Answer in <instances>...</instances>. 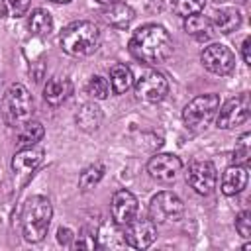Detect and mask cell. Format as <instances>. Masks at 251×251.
I'll return each instance as SVG.
<instances>
[{
    "mask_svg": "<svg viewBox=\"0 0 251 251\" xmlns=\"http://www.w3.org/2000/svg\"><path fill=\"white\" fill-rule=\"evenodd\" d=\"M173 39L159 24H147L133 31L129 39V53L145 65H161L173 55Z\"/></svg>",
    "mask_w": 251,
    "mask_h": 251,
    "instance_id": "cell-1",
    "label": "cell"
},
{
    "mask_svg": "<svg viewBox=\"0 0 251 251\" xmlns=\"http://www.w3.org/2000/svg\"><path fill=\"white\" fill-rule=\"evenodd\" d=\"M59 45L71 57H88L100 45V29L88 20L73 22L61 31Z\"/></svg>",
    "mask_w": 251,
    "mask_h": 251,
    "instance_id": "cell-2",
    "label": "cell"
},
{
    "mask_svg": "<svg viewBox=\"0 0 251 251\" xmlns=\"http://www.w3.org/2000/svg\"><path fill=\"white\" fill-rule=\"evenodd\" d=\"M51 218H53V206L47 196L35 194L27 198V202L24 204V212H22L24 239L29 243H39L47 235Z\"/></svg>",
    "mask_w": 251,
    "mask_h": 251,
    "instance_id": "cell-3",
    "label": "cell"
},
{
    "mask_svg": "<svg viewBox=\"0 0 251 251\" xmlns=\"http://www.w3.org/2000/svg\"><path fill=\"white\" fill-rule=\"evenodd\" d=\"M0 110H2L4 124L8 127H12V129H18L25 122L31 120V114H33V98H31L29 90L24 84L14 82L4 92Z\"/></svg>",
    "mask_w": 251,
    "mask_h": 251,
    "instance_id": "cell-4",
    "label": "cell"
},
{
    "mask_svg": "<svg viewBox=\"0 0 251 251\" xmlns=\"http://www.w3.org/2000/svg\"><path fill=\"white\" fill-rule=\"evenodd\" d=\"M220 108V96L210 92V94H200L196 98H192L184 110H182V122L188 129L192 131H202L210 126V122L214 120L216 112Z\"/></svg>",
    "mask_w": 251,
    "mask_h": 251,
    "instance_id": "cell-5",
    "label": "cell"
},
{
    "mask_svg": "<svg viewBox=\"0 0 251 251\" xmlns=\"http://www.w3.org/2000/svg\"><path fill=\"white\" fill-rule=\"evenodd\" d=\"M182 216H184V204L175 192L161 190L149 202V218L157 226L178 222Z\"/></svg>",
    "mask_w": 251,
    "mask_h": 251,
    "instance_id": "cell-6",
    "label": "cell"
},
{
    "mask_svg": "<svg viewBox=\"0 0 251 251\" xmlns=\"http://www.w3.org/2000/svg\"><path fill=\"white\" fill-rule=\"evenodd\" d=\"M216 126L220 129H233L241 124H245L251 116V98L249 92H241L233 98H229L222 108L216 112Z\"/></svg>",
    "mask_w": 251,
    "mask_h": 251,
    "instance_id": "cell-7",
    "label": "cell"
},
{
    "mask_svg": "<svg viewBox=\"0 0 251 251\" xmlns=\"http://www.w3.org/2000/svg\"><path fill=\"white\" fill-rule=\"evenodd\" d=\"M186 182L194 188L196 194H202V196L212 194V190L216 188V182H218V171H216L214 163L206 161V159H194L188 165Z\"/></svg>",
    "mask_w": 251,
    "mask_h": 251,
    "instance_id": "cell-8",
    "label": "cell"
},
{
    "mask_svg": "<svg viewBox=\"0 0 251 251\" xmlns=\"http://www.w3.org/2000/svg\"><path fill=\"white\" fill-rule=\"evenodd\" d=\"M200 61L206 71H210L212 75H218V76L229 75L235 67V55L231 53L229 47H226L222 43H212V45L204 47L200 53Z\"/></svg>",
    "mask_w": 251,
    "mask_h": 251,
    "instance_id": "cell-9",
    "label": "cell"
},
{
    "mask_svg": "<svg viewBox=\"0 0 251 251\" xmlns=\"http://www.w3.org/2000/svg\"><path fill=\"white\" fill-rule=\"evenodd\" d=\"M122 237L126 245L133 249H147L155 239H157V224L149 218H133L129 224L122 227Z\"/></svg>",
    "mask_w": 251,
    "mask_h": 251,
    "instance_id": "cell-10",
    "label": "cell"
},
{
    "mask_svg": "<svg viewBox=\"0 0 251 251\" xmlns=\"http://www.w3.org/2000/svg\"><path fill=\"white\" fill-rule=\"evenodd\" d=\"M135 94L139 100L155 104L169 94V80L159 71H147L135 80Z\"/></svg>",
    "mask_w": 251,
    "mask_h": 251,
    "instance_id": "cell-11",
    "label": "cell"
},
{
    "mask_svg": "<svg viewBox=\"0 0 251 251\" xmlns=\"http://www.w3.org/2000/svg\"><path fill=\"white\" fill-rule=\"evenodd\" d=\"M137 210H139V204H137V198L133 192H129L126 188H120L114 192L110 212H112V220L116 226L124 227L126 224H129L133 218H137Z\"/></svg>",
    "mask_w": 251,
    "mask_h": 251,
    "instance_id": "cell-12",
    "label": "cell"
},
{
    "mask_svg": "<svg viewBox=\"0 0 251 251\" xmlns=\"http://www.w3.org/2000/svg\"><path fill=\"white\" fill-rule=\"evenodd\" d=\"M182 169L180 157L173 153H157L147 161V173L151 178L161 180V182H171L176 178V175Z\"/></svg>",
    "mask_w": 251,
    "mask_h": 251,
    "instance_id": "cell-13",
    "label": "cell"
},
{
    "mask_svg": "<svg viewBox=\"0 0 251 251\" xmlns=\"http://www.w3.org/2000/svg\"><path fill=\"white\" fill-rule=\"evenodd\" d=\"M43 161V149L37 145L31 147H20V151L12 157V171L20 176H29L39 163Z\"/></svg>",
    "mask_w": 251,
    "mask_h": 251,
    "instance_id": "cell-14",
    "label": "cell"
},
{
    "mask_svg": "<svg viewBox=\"0 0 251 251\" xmlns=\"http://www.w3.org/2000/svg\"><path fill=\"white\" fill-rule=\"evenodd\" d=\"M247 180H249V173H247L245 165H229L222 173L220 190L226 196H235L247 186Z\"/></svg>",
    "mask_w": 251,
    "mask_h": 251,
    "instance_id": "cell-15",
    "label": "cell"
},
{
    "mask_svg": "<svg viewBox=\"0 0 251 251\" xmlns=\"http://www.w3.org/2000/svg\"><path fill=\"white\" fill-rule=\"evenodd\" d=\"M102 20L118 29H126L129 27V24L135 20V10L124 2H116V4H108L102 10Z\"/></svg>",
    "mask_w": 251,
    "mask_h": 251,
    "instance_id": "cell-16",
    "label": "cell"
},
{
    "mask_svg": "<svg viewBox=\"0 0 251 251\" xmlns=\"http://www.w3.org/2000/svg\"><path fill=\"white\" fill-rule=\"evenodd\" d=\"M73 94V84L69 78H61V76H53L45 82L43 86V98L47 104L51 106H59L63 104L69 96Z\"/></svg>",
    "mask_w": 251,
    "mask_h": 251,
    "instance_id": "cell-17",
    "label": "cell"
},
{
    "mask_svg": "<svg viewBox=\"0 0 251 251\" xmlns=\"http://www.w3.org/2000/svg\"><path fill=\"white\" fill-rule=\"evenodd\" d=\"M75 120H76V126H78L82 131L92 133V131H96V129L100 127V124H102V120H104V114H102L100 106H96L94 102H86V104H82L80 110L76 112Z\"/></svg>",
    "mask_w": 251,
    "mask_h": 251,
    "instance_id": "cell-18",
    "label": "cell"
},
{
    "mask_svg": "<svg viewBox=\"0 0 251 251\" xmlns=\"http://www.w3.org/2000/svg\"><path fill=\"white\" fill-rule=\"evenodd\" d=\"M241 20L243 18H241V12L239 10H235V8H224V10L216 12L210 22H212L214 31L231 33V31H235L241 25Z\"/></svg>",
    "mask_w": 251,
    "mask_h": 251,
    "instance_id": "cell-19",
    "label": "cell"
},
{
    "mask_svg": "<svg viewBox=\"0 0 251 251\" xmlns=\"http://www.w3.org/2000/svg\"><path fill=\"white\" fill-rule=\"evenodd\" d=\"M131 84H133V75L127 65L118 63L110 69V88L114 94H124Z\"/></svg>",
    "mask_w": 251,
    "mask_h": 251,
    "instance_id": "cell-20",
    "label": "cell"
},
{
    "mask_svg": "<svg viewBox=\"0 0 251 251\" xmlns=\"http://www.w3.org/2000/svg\"><path fill=\"white\" fill-rule=\"evenodd\" d=\"M184 31L190 33L196 39H208L214 33V27H212L210 18L200 16V14H194V16L184 18Z\"/></svg>",
    "mask_w": 251,
    "mask_h": 251,
    "instance_id": "cell-21",
    "label": "cell"
},
{
    "mask_svg": "<svg viewBox=\"0 0 251 251\" xmlns=\"http://www.w3.org/2000/svg\"><path fill=\"white\" fill-rule=\"evenodd\" d=\"M45 135V129L39 122L35 120H29L25 122L22 127H18V145L20 147H31V145H37Z\"/></svg>",
    "mask_w": 251,
    "mask_h": 251,
    "instance_id": "cell-22",
    "label": "cell"
},
{
    "mask_svg": "<svg viewBox=\"0 0 251 251\" xmlns=\"http://www.w3.org/2000/svg\"><path fill=\"white\" fill-rule=\"evenodd\" d=\"M27 25H29V31H31L33 35L45 37V35H49V33L53 31V16H51L47 10L37 8V10L31 12Z\"/></svg>",
    "mask_w": 251,
    "mask_h": 251,
    "instance_id": "cell-23",
    "label": "cell"
},
{
    "mask_svg": "<svg viewBox=\"0 0 251 251\" xmlns=\"http://www.w3.org/2000/svg\"><path fill=\"white\" fill-rule=\"evenodd\" d=\"M104 173H106V167L102 165V163H94V165H88L82 173H80V176H78V188L80 190H90V188H94L100 180H102V176H104Z\"/></svg>",
    "mask_w": 251,
    "mask_h": 251,
    "instance_id": "cell-24",
    "label": "cell"
},
{
    "mask_svg": "<svg viewBox=\"0 0 251 251\" xmlns=\"http://www.w3.org/2000/svg\"><path fill=\"white\" fill-rule=\"evenodd\" d=\"M251 159V133H243L233 149V165H249Z\"/></svg>",
    "mask_w": 251,
    "mask_h": 251,
    "instance_id": "cell-25",
    "label": "cell"
},
{
    "mask_svg": "<svg viewBox=\"0 0 251 251\" xmlns=\"http://www.w3.org/2000/svg\"><path fill=\"white\" fill-rule=\"evenodd\" d=\"M206 6V0H173V10L176 16L188 18L194 14H200Z\"/></svg>",
    "mask_w": 251,
    "mask_h": 251,
    "instance_id": "cell-26",
    "label": "cell"
},
{
    "mask_svg": "<svg viewBox=\"0 0 251 251\" xmlns=\"http://www.w3.org/2000/svg\"><path fill=\"white\" fill-rule=\"evenodd\" d=\"M86 92H88V96H92L94 100H106L108 94H110V82H108L104 76L96 75V76H92V78L88 80Z\"/></svg>",
    "mask_w": 251,
    "mask_h": 251,
    "instance_id": "cell-27",
    "label": "cell"
},
{
    "mask_svg": "<svg viewBox=\"0 0 251 251\" xmlns=\"http://www.w3.org/2000/svg\"><path fill=\"white\" fill-rule=\"evenodd\" d=\"M73 247H76V249H96L98 247V243H96V231L84 227L80 231V235H75Z\"/></svg>",
    "mask_w": 251,
    "mask_h": 251,
    "instance_id": "cell-28",
    "label": "cell"
},
{
    "mask_svg": "<svg viewBox=\"0 0 251 251\" xmlns=\"http://www.w3.org/2000/svg\"><path fill=\"white\" fill-rule=\"evenodd\" d=\"M235 229H237V233L243 239H249L251 237V212L249 210H243V212L237 214V218H235Z\"/></svg>",
    "mask_w": 251,
    "mask_h": 251,
    "instance_id": "cell-29",
    "label": "cell"
},
{
    "mask_svg": "<svg viewBox=\"0 0 251 251\" xmlns=\"http://www.w3.org/2000/svg\"><path fill=\"white\" fill-rule=\"evenodd\" d=\"M29 4H31V0H8V8L12 10V16L14 18L25 16L27 10H29Z\"/></svg>",
    "mask_w": 251,
    "mask_h": 251,
    "instance_id": "cell-30",
    "label": "cell"
},
{
    "mask_svg": "<svg viewBox=\"0 0 251 251\" xmlns=\"http://www.w3.org/2000/svg\"><path fill=\"white\" fill-rule=\"evenodd\" d=\"M57 241H59L63 247H73V241H75L73 229H69V227H59V229H57Z\"/></svg>",
    "mask_w": 251,
    "mask_h": 251,
    "instance_id": "cell-31",
    "label": "cell"
},
{
    "mask_svg": "<svg viewBox=\"0 0 251 251\" xmlns=\"http://www.w3.org/2000/svg\"><path fill=\"white\" fill-rule=\"evenodd\" d=\"M249 49H251V39H249V37H245V39H243V43H241V57H243V63H245V65H251Z\"/></svg>",
    "mask_w": 251,
    "mask_h": 251,
    "instance_id": "cell-32",
    "label": "cell"
},
{
    "mask_svg": "<svg viewBox=\"0 0 251 251\" xmlns=\"http://www.w3.org/2000/svg\"><path fill=\"white\" fill-rule=\"evenodd\" d=\"M8 14V0H0V22L6 18Z\"/></svg>",
    "mask_w": 251,
    "mask_h": 251,
    "instance_id": "cell-33",
    "label": "cell"
},
{
    "mask_svg": "<svg viewBox=\"0 0 251 251\" xmlns=\"http://www.w3.org/2000/svg\"><path fill=\"white\" fill-rule=\"evenodd\" d=\"M96 2H100V4L108 6V4H116V2H122V0H96Z\"/></svg>",
    "mask_w": 251,
    "mask_h": 251,
    "instance_id": "cell-34",
    "label": "cell"
},
{
    "mask_svg": "<svg viewBox=\"0 0 251 251\" xmlns=\"http://www.w3.org/2000/svg\"><path fill=\"white\" fill-rule=\"evenodd\" d=\"M51 2H55V4H67V2H71V0H51Z\"/></svg>",
    "mask_w": 251,
    "mask_h": 251,
    "instance_id": "cell-35",
    "label": "cell"
},
{
    "mask_svg": "<svg viewBox=\"0 0 251 251\" xmlns=\"http://www.w3.org/2000/svg\"><path fill=\"white\" fill-rule=\"evenodd\" d=\"M214 2H218V4H224V2H227V0H214Z\"/></svg>",
    "mask_w": 251,
    "mask_h": 251,
    "instance_id": "cell-36",
    "label": "cell"
}]
</instances>
